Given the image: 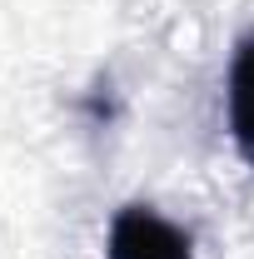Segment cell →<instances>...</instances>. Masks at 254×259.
I'll use <instances>...</instances> for the list:
<instances>
[{
	"label": "cell",
	"instance_id": "obj_2",
	"mask_svg": "<svg viewBox=\"0 0 254 259\" xmlns=\"http://www.w3.org/2000/svg\"><path fill=\"white\" fill-rule=\"evenodd\" d=\"M229 135L244 164L254 169V30L239 35L229 60Z\"/></svg>",
	"mask_w": 254,
	"mask_h": 259
},
{
	"label": "cell",
	"instance_id": "obj_1",
	"mask_svg": "<svg viewBox=\"0 0 254 259\" xmlns=\"http://www.w3.org/2000/svg\"><path fill=\"white\" fill-rule=\"evenodd\" d=\"M105 259H194V244L180 225H170L150 204H125L110 225Z\"/></svg>",
	"mask_w": 254,
	"mask_h": 259
}]
</instances>
